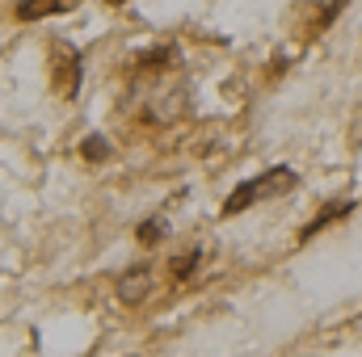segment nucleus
Masks as SVG:
<instances>
[{
	"instance_id": "nucleus-2",
	"label": "nucleus",
	"mask_w": 362,
	"mask_h": 357,
	"mask_svg": "<svg viewBox=\"0 0 362 357\" xmlns=\"http://www.w3.org/2000/svg\"><path fill=\"white\" fill-rule=\"evenodd\" d=\"M51 89L59 97L81 92V55L68 42H51Z\"/></svg>"
},
{
	"instance_id": "nucleus-3",
	"label": "nucleus",
	"mask_w": 362,
	"mask_h": 357,
	"mask_svg": "<svg viewBox=\"0 0 362 357\" xmlns=\"http://www.w3.org/2000/svg\"><path fill=\"white\" fill-rule=\"evenodd\" d=\"M148 294H152V269L148 265H135L118 277V298H122L127 307H139Z\"/></svg>"
},
{
	"instance_id": "nucleus-9",
	"label": "nucleus",
	"mask_w": 362,
	"mask_h": 357,
	"mask_svg": "<svg viewBox=\"0 0 362 357\" xmlns=\"http://www.w3.org/2000/svg\"><path fill=\"white\" fill-rule=\"evenodd\" d=\"M110 4H127V0H110Z\"/></svg>"
},
{
	"instance_id": "nucleus-1",
	"label": "nucleus",
	"mask_w": 362,
	"mask_h": 357,
	"mask_svg": "<svg viewBox=\"0 0 362 357\" xmlns=\"http://www.w3.org/2000/svg\"><path fill=\"white\" fill-rule=\"evenodd\" d=\"M291 185H295V173H291V169H270V173H262V177L245 181V185L223 202V214H240V210H249L253 202H266V198L286 193Z\"/></svg>"
},
{
	"instance_id": "nucleus-8",
	"label": "nucleus",
	"mask_w": 362,
	"mask_h": 357,
	"mask_svg": "<svg viewBox=\"0 0 362 357\" xmlns=\"http://www.w3.org/2000/svg\"><path fill=\"white\" fill-rule=\"evenodd\" d=\"M165 231H169V227H165V219H148V223L139 227V248L160 244V240H165Z\"/></svg>"
},
{
	"instance_id": "nucleus-6",
	"label": "nucleus",
	"mask_w": 362,
	"mask_h": 357,
	"mask_svg": "<svg viewBox=\"0 0 362 357\" xmlns=\"http://www.w3.org/2000/svg\"><path fill=\"white\" fill-rule=\"evenodd\" d=\"M198 265H202V248H185L181 257H173V261H169V277H173V282H189Z\"/></svg>"
},
{
	"instance_id": "nucleus-7",
	"label": "nucleus",
	"mask_w": 362,
	"mask_h": 357,
	"mask_svg": "<svg viewBox=\"0 0 362 357\" xmlns=\"http://www.w3.org/2000/svg\"><path fill=\"white\" fill-rule=\"evenodd\" d=\"M81 156H85L89 164L105 160V156H110V139H105V135H85V143H81Z\"/></svg>"
},
{
	"instance_id": "nucleus-5",
	"label": "nucleus",
	"mask_w": 362,
	"mask_h": 357,
	"mask_svg": "<svg viewBox=\"0 0 362 357\" xmlns=\"http://www.w3.org/2000/svg\"><path fill=\"white\" fill-rule=\"evenodd\" d=\"M350 210H354V202H329V206H325V210H320V214H316V219H312V223L303 227V231H299V240H312V236H320V231H325L329 223L346 219Z\"/></svg>"
},
{
	"instance_id": "nucleus-4",
	"label": "nucleus",
	"mask_w": 362,
	"mask_h": 357,
	"mask_svg": "<svg viewBox=\"0 0 362 357\" xmlns=\"http://www.w3.org/2000/svg\"><path fill=\"white\" fill-rule=\"evenodd\" d=\"M76 0H21L17 17L21 21H38V17H55V13H72Z\"/></svg>"
}]
</instances>
